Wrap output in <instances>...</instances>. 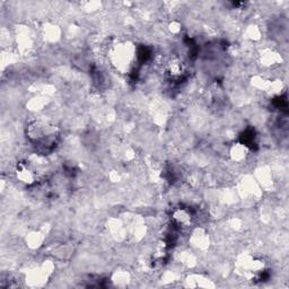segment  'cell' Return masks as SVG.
<instances>
[{
  "label": "cell",
  "instance_id": "1",
  "mask_svg": "<svg viewBox=\"0 0 289 289\" xmlns=\"http://www.w3.org/2000/svg\"><path fill=\"white\" fill-rule=\"evenodd\" d=\"M59 135L58 125L51 119L45 117L32 120L26 127V137L35 147L37 152L42 155H47V152L56 148L60 137Z\"/></svg>",
  "mask_w": 289,
  "mask_h": 289
},
{
  "label": "cell",
  "instance_id": "2",
  "mask_svg": "<svg viewBox=\"0 0 289 289\" xmlns=\"http://www.w3.org/2000/svg\"><path fill=\"white\" fill-rule=\"evenodd\" d=\"M137 57V49L131 42H120L110 50L111 63L121 74H129Z\"/></svg>",
  "mask_w": 289,
  "mask_h": 289
},
{
  "label": "cell",
  "instance_id": "3",
  "mask_svg": "<svg viewBox=\"0 0 289 289\" xmlns=\"http://www.w3.org/2000/svg\"><path fill=\"white\" fill-rule=\"evenodd\" d=\"M165 74L167 77L173 81H177L183 78L187 73V66L182 58L177 56H172L165 61Z\"/></svg>",
  "mask_w": 289,
  "mask_h": 289
},
{
  "label": "cell",
  "instance_id": "4",
  "mask_svg": "<svg viewBox=\"0 0 289 289\" xmlns=\"http://www.w3.org/2000/svg\"><path fill=\"white\" fill-rule=\"evenodd\" d=\"M189 243L194 250L203 251L204 252V251H207L210 247V236L204 228H195V230L191 233Z\"/></svg>",
  "mask_w": 289,
  "mask_h": 289
},
{
  "label": "cell",
  "instance_id": "5",
  "mask_svg": "<svg viewBox=\"0 0 289 289\" xmlns=\"http://www.w3.org/2000/svg\"><path fill=\"white\" fill-rule=\"evenodd\" d=\"M174 225H176L180 228L190 227L193 221V215L187 208H176L174 209L171 215Z\"/></svg>",
  "mask_w": 289,
  "mask_h": 289
},
{
  "label": "cell",
  "instance_id": "6",
  "mask_svg": "<svg viewBox=\"0 0 289 289\" xmlns=\"http://www.w3.org/2000/svg\"><path fill=\"white\" fill-rule=\"evenodd\" d=\"M184 285L191 288H214L216 285L208 277L198 274H191L184 279Z\"/></svg>",
  "mask_w": 289,
  "mask_h": 289
},
{
  "label": "cell",
  "instance_id": "7",
  "mask_svg": "<svg viewBox=\"0 0 289 289\" xmlns=\"http://www.w3.org/2000/svg\"><path fill=\"white\" fill-rule=\"evenodd\" d=\"M230 156L232 160L236 163H242L243 161H247L249 156V147L245 146L243 143L234 144L230 149Z\"/></svg>",
  "mask_w": 289,
  "mask_h": 289
},
{
  "label": "cell",
  "instance_id": "8",
  "mask_svg": "<svg viewBox=\"0 0 289 289\" xmlns=\"http://www.w3.org/2000/svg\"><path fill=\"white\" fill-rule=\"evenodd\" d=\"M281 56L278 52L271 51V50H265L263 51V54H261V62L265 67H272L276 66L280 62Z\"/></svg>",
  "mask_w": 289,
  "mask_h": 289
},
{
  "label": "cell",
  "instance_id": "9",
  "mask_svg": "<svg viewBox=\"0 0 289 289\" xmlns=\"http://www.w3.org/2000/svg\"><path fill=\"white\" fill-rule=\"evenodd\" d=\"M46 239V235L42 232H32L26 236V244L31 249H39L43 245Z\"/></svg>",
  "mask_w": 289,
  "mask_h": 289
},
{
  "label": "cell",
  "instance_id": "10",
  "mask_svg": "<svg viewBox=\"0 0 289 289\" xmlns=\"http://www.w3.org/2000/svg\"><path fill=\"white\" fill-rule=\"evenodd\" d=\"M113 285L117 287H127L129 285V282L131 281V278H130L129 272L127 271H117L116 274L112 276Z\"/></svg>",
  "mask_w": 289,
  "mask_h": 289
},
{
  "label": "cell",
  "instance_id": "11",
  "mask_svg": "<svg viewBox=\"0 0 289 289\" xmlns=\"http://www.w3.org/2000/svg\"><path fill=\"white\" fill-rule=\"evenodd\" d=\"M45 36L48 41L54 42L60 37V31L57 29V26H48L45 29Z\"/></svg>",
  "mask_w": 289,
  "mask_h": 289
},
{
  "label": "cell",
  "instance_id": "12",
  "mask_svg": "<svg viewBox=\"0 0 289 289\" xmlns=\"http://www.w3.org/2000/svg\"><path fill=\"white\" fill-rule=\"evenodd\" d=\"M248 35L251 40H259L260 39V35H261V32L259 30L258 26H250L249 30H248Z\"/></svg>",
  "mask_w": 289,
  "mask_h": 289
}]
</instances>
